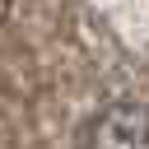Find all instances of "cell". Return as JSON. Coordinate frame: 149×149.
Instances as JSON below:
<instances>
[{
  "instance_id": "6da1fadb",
  "label": "cell",
  "mask_w": 149,
  "mask_h": 149,
  "mask_svg": "<svg viewBox=\"0 0 149 149\" xmlns=\"http://www.w3.org/2000/svg\"><path fill=\"white\" fill-rule=\"evenodd\" d=\"M84 149H149V112L135 98L98 107L84 126Z\"/></svg>"
}]
</instances>
